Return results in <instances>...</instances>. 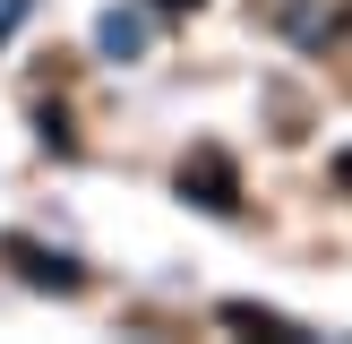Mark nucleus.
<instances>
[{"label": "nucleus", "instance_id": "obj_1", "mask_svg": "<svg viewBox=\"0 0 352 344\" xmlns=\"http://www.w3.org/2000/svg\"><path fill=\"white\" fill-rule=\"evenodd\" d=\"M181 198H198L206 215H232V206H241L232 155H223V147H189V155H181Z\"/></svg>", "mask_w": 352, "mask_h": 344}, {"label": "nucleus", "instance_id": "obj_2", "mask_svg": "<svg viewBox=\"0 0 352 344\" xmlns=\"http://www.w3.org/2000/svg\"><path fill=\"white\" fill-rule=\"evenodd\" d=\"M0 258H9L26 284H43V292H78V284H86L69 250H43V241H26V233H9V241H0Z\"/></svg>", "mask_w": 352, "mask_h": 344}, {"label": "nucleus", "instance_id": "obj_3", "mask_svg": "<svg viewBox=\"0 0 352 344\" xmlns=\"http://www.w3.org/2000/svg\"><path fill=\"white\" fill-rule=\"evenodd\" d=\"M223 327H241V336H267V344H309L301 319H284V310H258V301H223Z\"/></svg>", "mask_w": 352, "mask_h": 344}, {"label": "nucleus", "instance_id": "obj_4", "mask_svg": "<svg viewBox=\"0 0 352 344\" xmlns=\"http://www.w3.org/2000/svg\"><path fill=\"white\" fill-rule=\"evenodd\" d=\"M95 43L112 52V61H138V52H146V17H129V9H112V17H103V26H95Z\"/></svg>", "mask_w": 352, "mask_h": 344}, {"label": "nucleus", "instance_id": "obj_5", "mask_svg": "<svg viewBox=\"0 0 352 344\" xmlns=\"http://www.w3.org/2000/svg\"><path fill=\"white\" fill-rule=\"evenodd\" d=\"M17 17H26V0H0V34H17Z\"/></svg>", "mask_w": 352, "mask_h": 344}, {"label": "nucleus", "instance_id": "obj_6", "mask_svg": "<svg viewBox=\"0 0 352 344\" xmlns=\"http://www.w3.org/2000/svg\"><path fill=\"white\" fill-rule=\"evenodd\" d=\"M336 189H352V147H344V155H336Z\"/></svg>", "mask_w": 352, "mask_h": 344}, {"label": "nucleus", "instance_id": "obj_7", "mask_svg": "<svg viewBox=\"0 0 352 344\" xmlns=\"http://www.w3.org/2000/svg\"><path fill=\"white\" fill-rule=\"evenodd\" d=\"M155 9H198V0H155Z\"/></svg>", "mask_w": 352, "mask_h": 344}]
</instances>
